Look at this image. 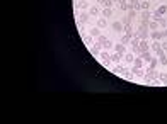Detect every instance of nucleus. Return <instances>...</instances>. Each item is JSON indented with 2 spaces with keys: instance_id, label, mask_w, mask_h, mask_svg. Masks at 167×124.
I'll return each instance as SVG.
<instances>
[{
  "instance_id": "19",
  "label": "nucleus",
  "mask_w": 167,
  "mask_h": 124,
  "mask_svg": "<svg viewBox=\"0 0 167 124\" xmlns=\"http://www.w3.org/2000/svg\"><path fill=\"white\" fill-rule=\"evenodd\" d=\"M106 41H108V36L101 34V36H97V37H95V41H94V43H97V44H101V46H102Z\"/></svg>"
},
{
  "instance_id": "8",
  "label": "nucleus",
  "mask_w": 167,
  "mask_h": 124,
  "mask_svg": "<svg viewBox=\"0 0 167 124\" xmlns=\"http://www.w3.org/2000/svg\"><path fill=\"white\" fill-rule=\"evenodd\" d=\"M95 26H97L99 29H106V27H108V19L102 17V16H101V17H97V22H95Z\"/></svg>"
},
{
  "instance_id": "23",
  "label": "nucleus",
  "mask_w": 167,
  "mask_h": 124,
  "mask_svg": "<svg viewBox=\"0 0 167 124\" xmlns=\"http://www.w3.org/2000/svg\"><path fill=\"white\" fill-rule=\"evenodd\" d=\"M157 12H159L160 16H166V14H167V5H160V7H157Z\"/></svg>"
},
{
  "instance_id": "10",
  "label": "nucleus",
  "mask_w": 167,
  "mask_h": 124,
  "mask_svg": "<svg viewBox=\"0 0 167 124\" xmlns=\"http://www.w3.org/2000/svg\"><path fill=\"white\" fill-rule=\"evenodd\" d=\"M101 16H102V17H106V19H109L112 16V7H102Z\"/></svg>"
},
{
  "instance_id": "5",
  "label": "nucleus",
  "mask_w": 167,
  "mask_h": 124,
  "mask_svg": "<svg viewBox=\"0 0 167 124\" xmlns=\"http://www.w3.org/2000/svg\"><path fill=\"white\" fill-rule=\"evenodd\" d=\"M133 61H135L133 53H131V51H126L125 56H123V63H125V65H133Z\"/></svg>"
},
{
  "instance_id": "25",
  "label": "nucleus",
  "mask_w": 167,
  "mask_h": 124,
  "mask_svg": "<svg viewBox=\"0 0 167 124\" xmlns=\"http://www.w3.org/2000/svg\"><path fill=\"white\" fill-rule=\"evenodd\" d=\"M112 46H114V43H112V41H109V39H108V41L102 44V48H104V49H112Z\"/></svg>"
},
{
  "instance_id": "11",
  "label": "nucleus",
  "mask_w": 167,
  "mask_h": 124,
  "mask_svg": "<svg viewBox=\"0 0 167 124\" xmlns=\"http://www.w3.org/2000/svg\"><path fill=\"white\" fill-rule=\"evenodd\" d=\"M140 19L142 20H152V12L150 10H140Z\"/></svg>"
},
{
  "instance_id": "20",
  "label": "nucleus",
  "mask_w": 167,
  "mask_h": 124,
  "mask_svg": "<svg viewBox=\"0 0 167 124\" xmlns=\"http://www.w3.org/2000/svg\"><path fill=\"white\" fill-rule=\"evenodd\" d=\"M150 9V0H142L140 2V10H149Z\"/></svg>"
},
{
  "instance_id": "31",
  "label": "nucleus",
  "mask_w": 167,
  "mask_h": 124,
  "mask_svg": "<svg viewBox=\"0 0 167 124\" xmlns=\"http://www.w3.org/2000/svg\"><path fill=\"white\" fill-rule=\"evenodd\" d=\"M166 17H167V14H166Z\"/></svg>"
},
{
  "instance_id": "3",
  "label": "nucleus",
  "mask_w": 167,
  "mask_h": 124,
  "mask_svg": "<svg viewBox=\"0 0 167 124\" xmlns=\"http://www.w3.org/2000/svg\"><path fill=\"white\" fill-rule=\"evenodd\" d=\"M138 48H140V54L145 53V51H150V43H149V39H142V41H140V44H138Z\"/></svg>"
},
{
  "instance_id": "33",
  "label": "nucleus",
  "mask_w": 167,
  "mask_h": 124,
  "mask_svg": "<svg viewBox=\"0 0 167 124\" xmlns=\"http://www.w3.org/2000/svg\"><path fill=\"white\" fill-rule=\"evenodd\" d=\"M166 5H167V3H166Z\"/></svg>"
},
{
  "instance_id": "14",
  "label": "nucleus",
  "mask_w": 167,
  "mask_h": 124,
  "mask_svg": "<svg viewBox=\"0 0 167 124\" xmlns=\"http://www.w3.org/2000/svg\"><path fill=\"white\" fill-rule=\"evenodd\" d=\"M159 22L157 20H149V31H159Z\"/></svg>"
},
{
  "instance_id": "9",
  "label": "nucleus",
  "mask_w": 167,
  "mask_h": 124,
  "mask_svg": "<svg viewBox=\"0 0 167 124\" xmlns=\"http://www.w3.org/2000/svg\"><path fill=\"white\" fill-rule=\"evenodd\" d=\"M112 51H116V53L125 54V53H126V46H125V44H121V43H116V44L112 46Z\"/></svg>"
},
{
  "instance_id": "4",
  "label": "nucleus",
  "mask_w": 167,
  "mask_h": 124,
  "mask_svg": "<svg viewBox=\"0 0 167 124\" xmlns=\"http://www.w3.org/2000/svg\"><path fill=\"white\" fill-rule=\"evenodd\" d=\"M111 29L114 33H121V31H125V26H123V22L121 20H114L111 24Z\"/></svg>"
},
{
  "instance_id": "27",
  "label": "nucleus",
  "mask_w": 167,
  "mask_h": 124,
  "mask_svg": "<svg viewBox=\"0 0 167 124\" xmlns=\"http://www.w3.org/2000/svg\"><path fill=\"white\" fill-rule=\"evenodd\" d=\"M159 80H160L162 83H167V73H164V71L159 73Z\"/></svg>"
},
{
  "instance_id": "26",
  "label": "nucleus",
  "mask_w": 167,
  "mask_h": 124,
  "mask_svg": "<svg viewBox=\"0 0 167 124\" xmlns=\"http://www.w3.org/2000/svg\"><path fill=\"white\" fill-rule=\"evenodd\" d=\"M157 65H159V60H157V58H152V61L149 63V68H157Z\"/></svg>"
},
{
  "instance_id": "32",
  "label": "nucleus",
  "mask_w": 167,
  "mask_h": 124,
  "mask_svg": "<svg viewBox=\"0 0 167 124\" xmlns=\"http://www.w3.org/2000/svg\"><path fill=\"white\" fill-rule=\"evenodd\" d=\"M150 2H152V0H150Z\"/></svg>"
},
{
  "instance_id": "6",
  "label": "nucleus",
  "mask_w": 167,
  "mask_h": 124,
  "mask_svg": "<svg viewBox=\"0 0 167 124\" xmlns=\"http://www.w3.org/2000/svg\"><path fill=\"white\" fill-rule=\"evenodd\" d=\"M82 39H84V44H85L87 48H91L94 44V41H95V37H92L91 34H82Z\"/></svg>"
},
{
  "instance_id": "21",
  "label": "nucleus",
  "mask_w": 167,
  "mask_h": 124,
  "mask_svg": "<svg viewBox=\"0 0 167 124\" xmlns=\"http://www.w3.org/2000/svg\"><path fill=\"white\" fill-rule=\"evenodd\" d=\"M99 58H101V61H106V60L111 58V53H108V49H106V51H101V53H99Z\"/></svg>"
},
{
  "instance_id": "17",
  "label": "nucleus",
  "mask_w": 167,
  "mask_h": 124,
  "mask_svg": "<svg viewBox=\"0 0 167 124\" xmlns=\"http://www.w3.org/2000/svg\"><path fill=\"white\" fill-rule=\"evenodd\" d=\"M150 39L152 41H160V31H150Z\"/></svg>"
},
{
  "instance_id": "12",
  "label": "nucleus",
  "mask_w": 167,
  "mask_h": 124,
  "mask_svg": "<svg viewBox=\"0 0 167 124\" xmlns=\"http://www.w3.org/2000/svg\"><path fill=\"white\" fill-rule=\"evenodd\" d=\"M133 66H135V68H143V60H142V56H135Z\"/></svg>"
},
{
  "instance_id": "22",
  "label": "nucleus",
  "mask_w": 167,
  "mask_h": 124,
  "mask_svg": "<svg viewBox=\"0 0 167 124\" xmlns=\"http://www.w3.org/2000/svg\"><path fill=\"white\" fill-rule=\"evenodd\" d=\"M159 27H160V29H167V17H160V20H159Z\"/></svg>"
},
{
  "instance_id": "18",
  "label": "nucleus",
  "mask_w": 167,
  "mask_h": 124,
  "mask_svg": "<svg viewBox=\"0 0 167 124\" xmlns=\"http://www.w3.org/2000/svg\"><path fill=\"white\" fill-rule=\"evenodd\" d=\"M140 56H142V60H143V61H147V63L152 61V51H145V53H142Z\"/></svg>"
},
{
  "instance_id": "16",
  "label": "nucleus",
  "mask_w": 167,
  "mask_h": 124,
  "mask_svg": "<svg viewBox=\"0 0 167 124\" xmlns=\"http://www.w3.org/2000/svg\"><path fill=\"white\" fill-rule=\"evenodd\" d=\"M160 49V41H150V51Z\"/></svg>"
},
{
  "instance_id": "29",
  "label": "nucleus",
  "mask_w": 167,
  "mask_h": 124,
  "mask_svg": "<svg viewBox=\"0 0 167 124\" xmlns=\"http://www.w3.org/2000/svg\"><path fill=\"white\" fill-rule=\"evenodd\" d=\"M155 54H157V56H162V54H166V51L160 48V49H157V51H155Z\"/></svg>"
},
{
  "instance_id": "30",
  "label": "nucleus",
  "mask_w": 167,
  "mask_h": 124,
  "mask_svg": "<svg viewBox=\"0 0 167 124\" xmlns=\"http://www.w3.org/2000/svg\"><path fill=\"white\" fill-rule=\"evenodd\" d=\"M112 3H114V5H116V3H119V0H112Z\"/></svg>"
},
{
  "instance_id": "15",
  "label": "nucleus",
  "mask_w": 167,
  "mask_h": 124,
  "mask_svg": "<svg viewBox=\"0 0 167 124\" xmlns=\"http://www.w3.org/2000/svg\"><path fill=\"white\" fill-rule=\"evenodd\" d=\"M89 34L92 36V37H97V36H101V29H99L97 26H95V27H91V29H89Z\"/></svg>"
},
{
  "instance_id": "13",
  "label": "nucleus",
  "mask_w": 167,
  "mask_h": 124,
  "mask_svg": "<svg viewBox=\"0 0 167 124\" xmlns=\"http://www.w3.org/2000/svg\"><path fill=\"white\" fill-rule=\"evenodd\" d=\"M119 43H121V44H125V46H130V43H131V36L123 34V36H121V39H119Z\"/></svg>"
},
{
  "instance_id": "7",
  "label": "nucleus",
  "mask_w": 167,
  "mask_h": 124,
  "mask_svg": "<svg viewBox=\"0 0 167 124\" xmlns=\"http://www.w3.org/2000/svg\"><path fill=\"white\" fill-rule=\"evenodd\" d=\"M89 49H91V53H92L94 56H97V58H99V53L102 51V46H101V44H97V43H94Z\"/></svg>"
},
{
  "instance_id": "24",
  "label": "nucleus",
  "mask_w": 167,
  "mask_h": 124,
  "mask_svg": "<svg viewBox=\"0 0 167 124\" xmlns=\"http://www.w3.org/2000/svg\"><path fill=\"white\" fill-rule=\"evenodd\" d=\"M159 63H160L162 66H167V54H162V56H159Z\"/></svg>"
},
{
  "instance_id": "1",
  "label": "nucleus",
  "mask_w": 167,
  "mask_h": 124,
  "mask_svg": "<svg viewBox=\"0 0 167 124\" xmlns=\"http://www.w3.org/2000/svg\"><path fill=\"white\" fill-rule=\"evenodd\" d=\"M75 19H77V26L82 27L84 24H89L91 22V16L87 10H75Z\"/></svg>"
},
{
  "instance_id": "2",
  "label": "nucleus",
  "mask_w": 167,
  "mask_h": 124,
  "mask_svg": "<svg viewBox=\"0 0 167 124\" xmlns=\"http://www.w3.org/2000/svg\"><path fill=\"white\" fill-rule=\"evenodd\" d=\"M101 10H102V7H99V5H92L87 12H89L91 17H101Z\"/></svg>"
},
{
  "instance_id": "28",
  "label": "nucleus",
  "mask_w": 167,
  "mask_h": 124,
  "mask_svg": "<svg viewBox=\"0 0 167 124\" xmlns=\"http://www.w3.org/2000/svg\"><path fill=\"white\" fill-rule=\"evenodd\" d=\"M160 48L167 53V39H162V41H160Z\"/></svg>"
}]
</instances>
